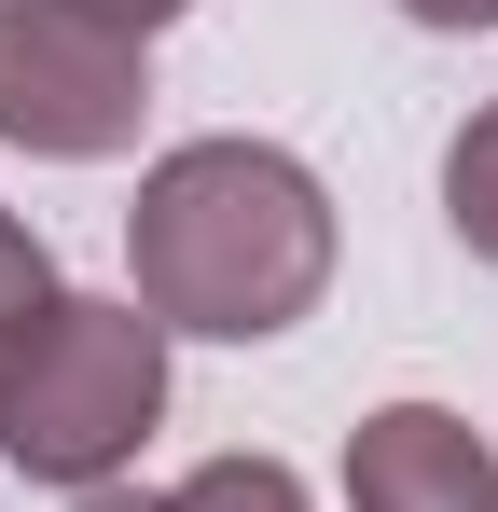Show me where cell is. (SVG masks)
<instances>
[{"label":"cell","instance_id":"6da1fadb","mask_svg":"<svg viewBox=\"0 0 498 512\" xmlns=\"http://www.w3.org/2000/svg\"><path fill=\"white\" fill-rule=\"evenodd\" d=\"M332 250L346 236L319 167L277 139H180L139 167V208H125V291L208 346H277L291 319H319Z\"/></svg>","mask_w":498,"mask_h":512},{"label":"cell","instance_id":"7a4b0ae2","mask_svg":"<svg viewBox=\"0 0 498 512\" xmlns=\"http://www.w3.org/2000/svg\"><path fill=\"white\" fill-rule=\"evenodd\" d=\"M166 429V319L139 291H56L0 333V457L28 485H125Z\"/></svg>","mask_w":498,"mask_h":512},{"label":"cell","instance_id":"3957f363","mask_svg":"<svg viewBox=\"0 0 498 512\" xmlns=\"http://www.w3.org/2000/svg\"><path fill=\"white\" fill-rule=\"evenodd\" d=\"M153 125V42L83 0H0V153L111 167Z\"/></svg>","mask_w":498,"mask_h":512},{"label":"cell","instance_id":"277c9868","mask_svg":"<svg viewBox=\"0 0 498 512\" xmlns=\"http://www.w3.org/2000/svg\"><path fill=\"white\" fill-rule=\"evenodd\" d=\"M346 512H498V443L443 402H374L346 429Z\"/></svg>","mask_w":498,"mask_h":512},{"label":"cell","instance_id":"5b68a950","mask_svg":"<svg viewBox=\"0 0 498 512\" xmlns=\"http://www.w3.org/2000/svg\"><path fill=\"white\" fill-rule=\"evenodd\" d=\"M153 499H166V512H319L291 457H194V471L153 485Z\"/></svg>","mask_w":498,"mask_h":512},{"label":"cell","instance_id":"8992f818","mask_svg":"<svg viewBox=\"0 0 498 512\" xmlns=\"http://www.w3.org/2000/svg\"><path fill=\"white\" fill-rule=\"evenodd\" d=\"M443 222H457V250L498 263V97L443 139Z\"/></svg>","mask_w":498,"mask_h":512},{"label":"cell","instance_id":"52a82bcc","mask_svg":"<svg viewBox=\"0 0 498 512\" xmlns=\"http://www.w3.org/2000/svg\"><path fill=\"white\" fill-rule=\"evenodd\" d=\"M56 291H70V277H56V250H42V236H28V222L0 208V333H14L28 305H56Z\"/></svg>","mask_w":498,"mask_h":512},{"label":"cell","instance_id":"ba28073f","mask_svg":"<svg viewBox=\"0 0 498 512\" xmlns=\"http://www.w3.org/2000/svg\"><path fill=\"white\" fill-rule=\"evenodd\" d=\"M415 28H443V42H471V28H498V0H402Z\"/></svg>","mask_w":498,"mask_h":512},{"label":"cell","instance_id":"9c48e42d","mask_svg":"<svg viewBox=\"0 0 498 512\" xmlns=\"http://www.w3.org/2000/svg\"><path fill=\"white\" fill-rule=\"evenodd\" d=\"M83 14H111V28H139V42H153L166 14H194V0H83Z\"/></svg>","mask_w":498,"mask_h":512},{"label":"cell","instance_id":"30bf717a","mask_svg":"<svg viewBox=\"0 0 498 512\" xmlns=\"http://www.w3.org/2000/svg\"><path fill=\"white\" fill-rule=\"evenodd\" d=\"M70 512H166V499H153V485H83Z\"/></svg>","mask_w":498,"mask_h":512}]
</instances>
